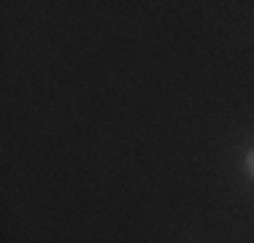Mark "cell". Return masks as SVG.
Listing matches in <instances>:
<instances>
[{
	"label": "cell",
	"mask_w": 254,
	"mask_h": 243,
	"mask_svg": "<svg viewBox=\"0 0 254 243\" xmlns=\"http://www.w3.org/2000/svg\"><path fill=\"white\" fill-rule=\"evenodd\" d=\"M244 170H246V176H249V179H254V149H249L244 154Z\"/></svg>",
	"instance_id": "1"
}]
</instances>
